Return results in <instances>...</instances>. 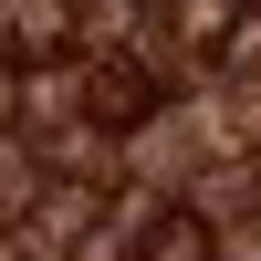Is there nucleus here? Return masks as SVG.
<instances>
[{"mask_svg":"<svg viewBox=\"0 0 261 261\" xmlns=\"http://www.w3.org/2000/svg\"><path fill=\"white\" fill-rule=\"evenodd\" d=\"M63 42H73V0H11L0 11V53L11 63H53Z\"/></svg>","mask_w":261,"mask_h":261,"instance_id":"obj_2","label":"nucleus"},{"mask_svg":"<svg viewBox=\"0 0 261 261\" xmlns=\"http://www.w3.org/2000/svg\"><path fill=\"white\" fill-rule=\"evenodd\" d=\"M241 125H251V136H261V73H251V94H241Z\"/></svg>","mask_w":261,"mask_h":261,"instance_id":"obj_5","label":"nucleus"},{"mask_svg":"<svg viewBox=\"0 0 261 261\" xmlns=\"http://www.w3.org/2000/svg\"><path fill=\"white\" fill-rule=\"evenodd\" d=\"M241 0H167V32L188 42V53H230V42H241Z\"/></svg>","mask_w":261,"mask_h":261,"instance_id":"obj_3","label":"nucleus"},{"mask_svg":"<svg viewBox=\"0 0 261 261\" xmlns=\"http://www.w3.org/2000/svg\"><path fill=\"white\" fill-rule=\"evenodd\" d=\"M84 115H94L105 136H136V125L157 115V73H146V63H94V73H84Z\"/></svg>","mask_w":261,"mask_h":261,"instance_id":"obj_1","label":"nucleus"},{"mask_svg":"<svg viewBox=\"0 0 261 261\" xmlns=\"http://www.w3.org/2000/svg\"><path fill=\"white\" fill-rule=\"evenodd\" d=\"M136 261H209V220L199 209H157L146 241H136Z\"/></svg>","mask_w":261,"mask_h":261,"instance_id":"obj_4","label":"nucleus"}]
</instances>
